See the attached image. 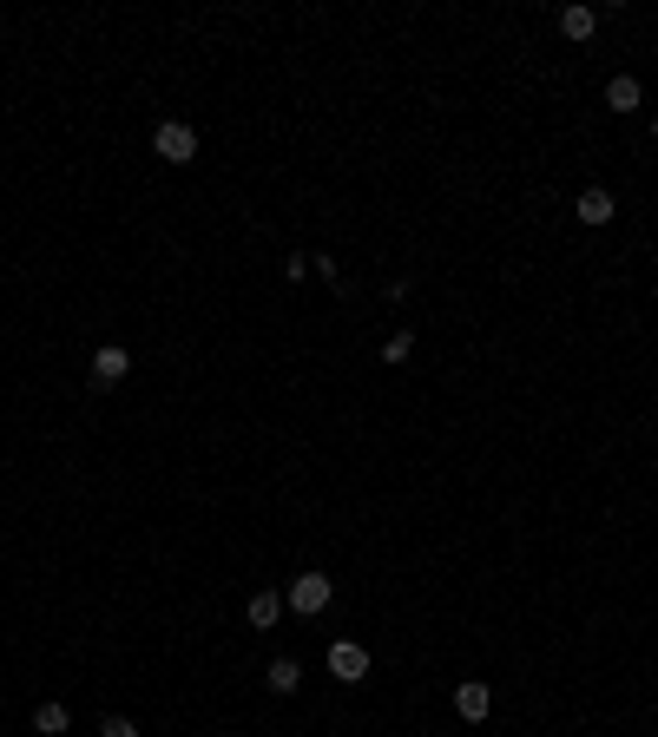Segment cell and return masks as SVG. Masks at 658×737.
<instances>
[{
  "instance_id": "30bf717a",
  "label": "cell",
  "mask_w": 658,
  "mask_h": 737,
  "mask_svg": "<svg viewBox=\"0 0 658 737\" xmlns=\"http://www.w3.org/2000/svg\"><path fill=\"white\" fill-rule=\"evenodd\" d=\"M66 724H73V711H66V705H60V698H47V705L33 711V731H40V737H60V731H66Z\"/></svg>"
},
{
  "instance_id": "7c38bea8",
  "label": "cell",
  "mask_w": 658,
  "mask_h": 737,
  "mask_svg": "<svg viewBox=\"0 0 658 737\" xmlns=\"http://www.w3.org/2000/svg\"><path fill=\"white\" fill-rule=\"evenodd\" d=\"M408 356H415V336H408V330H395L389 343H382V362H408Z\"/></svg>"
},
{
  "instance_id": "8992f818",
  "label": "cell",
  "mask_w": 658,
  "mask_h": 737,
  "mask_svg": "<svg viewBox=\"0 0 658 737\" xmlns=\"http://www.w3.org/2000/svg\"><path fill=\"white\" fill-rule=\"evenodd\" d=\"M455 711H461L468 724H487V711H494V691H487L481 678H461V685H455Z\"/></svg>"
},
{
  "instance_id": "3957f363",
  "label": "cell",
  "mask_w": 658,
  "mask_h": 737,
  "mask_svg": "<svg viewBox=\"0 0 658 737\" xmlns=\"http://www.w3.org/2000/svg\"><path fill=\"white\" fill-rule=\"evenodd\" d=\"M329 672L343 678V685H362V678H369V645H362V639H336V645H329Z\"/></svg>"
},
{
  "instance_id": "6da1fadb",
  "label": "cell",
  "mask_w": 658,
  "mask_h": 737,
  "mask_svg": "<svg viewBox=\"0 0 658 737\" xmlns=\"http://www.w3.org/2000/svg\"><path fill=\"white\" fill-rule=\"evenodd\" d=\"M329 593H336V586H329V573H297V580H290V593H283V606L297 612V619H316V612H329Z\"/></svg>"
},
{
  "instance_id": "5bb4252c",
  "label": "cell",
  "mask_w": 658,
  "mask_h": 737,
  "mask_svg": "<svg viewBox=\"0 0 658 737\" xmlns=\"http://www.w3.org/2000/svg\"><path fill=\"white\" fill-rule=\"evenodd\" d=\"M283 277L303 283V277H310V257H303V251H297V257H283Z\"/></svg>"
},
{
  "instance_id": "9a60e30c",
  "label": "cell",
  "mask_w": 658,
  "mask_h": 737,
  "mask_svg": "<svg viewBox=\"0 0 658 737\" xmlns=\"http://www.w3.org/2000/svg\"><path fill=\"white\" fill-rule=\"evenodd\" d=\"M652 139H658V112H652Z\"/></svg>"
},
{
  "instance_id": "4fadbf2b",
  "label": "cell",
  "mask_w": 658,
  "mask_h": 737,
  "mask_svg": "<svg viewBox=\"0 0 658 737\" xmlns=\"http://www.w3.org/2000/svg\"><path fill=\"white\" fill-rule=\"evenodd\" d=\"M99 737H139V724H132V718H106V724H99Z\"/></svg>"
},
{
  "instance_id": "9c48e42d",
  "label": "cell",
  "mask_w": 658,
  "mask_h": 737,
  "mask_svg": "<svg viewBox=\"0 0 658 737\" xmlns=\"http://www.w3.org/2000/svg\"><path fill=\"white\" fill-rule=\"evenodd\" d=\"M283 612H290V606H283L277 593H251V606H244V619H251L257 632H270V626H277V619H283Z\"/></svg>"
},
{
  "instance_id": "52a82bcc",
  "label": "cell",
  "mask_w": 658,
  "mask_h": 737,
  "mask_svg": "<svg viewBox=\"0 0 658 737\" xmlns=\"http://www.w3.org/2000/svg\"><path fill=\"white\" fill-rule=\"evenodd\" d=\"M645 106V86L632 73H612L606 79V112H639Z\"/></svg>"
},
{
  "instance_id": "8fae6325",
  "label": "cell",
  "mask_w": 658,
  "mask_h": 737,
  "mask_svg": "<svg viewBox=\"0 0 658 737\" xmlns=\"http://www.w3.org/2000/svg\"><path fill=\"white\" fill-rule=\"evenodd\" d=\"M270 691H277V698L303 691V665H297V659H270Z\"/></svg>"
},
{
  "instance_id": "ba28073f",
  "label": "cell",
  "mask_w": 658,
  "mask_h": 737,
  "mask_svg": "<svg viewBox=\"0 0 658 737\" xmlns=\"http://www.w3.org/2000/svg\"><path fill=\"white\" fill-rule=\"evenodd\" d=\"M560 33H566V40H593V33H599V14L573 0V7H560Z\"/></svg>"
},
{
  "instance_id": "7a4b0ae2",
  "label": "cell",
  "mask_w": 658,
  "mask_h": 737,
  "mask_svg": "<svg viewBox=\"0 0 658 737\" xmlns=\"http://www.w3.org/2000/svg\"><path fill=\"white\" fill-rule=\"evenodd\" d=\"M152 152H158V158H172V165H191V158H198V132H191L185 119H158Z\"/></svg>"
},
{
  "instance_id": "277c9868",
  "label": "cell",
  "mask_w": 658,
  "mask_h": 737,
  "mask_svg": "<svg viewBox=\"0 0 658 737\" xmlns=\"http://www.w3.org/2000/svg\"><path fill=\"white\" fill-rule=\"evenodd\" d=\"M132 376V356L119 343H106V349H93V389H119V382Z\"/></svg>"
},
{
  "instance_id": "5b68a950",
  "label": "cell",
  "mask_w": 658,
  "mask_h": 737,
  "mask_svg": "<svg viewBox=\"0 0 658 737\" xmlns=\"http://www.w3.org/2000/svg\"><path fill=\"white\" fill-rule=\"evenodd\" d=\"M573 218L599 231V224H612V218H619V204H612V191H606V185H586L580 198H573Z\"/></svg>"
}]
</instances>
